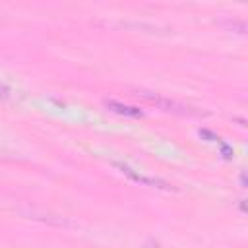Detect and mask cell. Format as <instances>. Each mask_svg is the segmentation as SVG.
Instances as JSON below:
<instances>
[{"instance_id": "6da1fadb", "label": "cell", "mask_w": 248, "mask_h": 248, "mask_svg": "<svg viewBox=\"0 0 248 248\" xmlns=\"http://www.w3.org/2000/svg\"><path fill=\"white\" fill-rule=\"evenodd\" d=\"M136 95H138L140 99H143L145 103H149V105H155L157 108H161V110H165V112L182 114V116H200V114H202L200 110H194L192 107H186V105H182V103H178V101H172V99H169V97H163V95H159V93H153V91L138 89V91H136Z\"/></svg>"}, {"instance_id": "7a4b0ae2", "label": "cell", "mask_w": 248, "mask_h": 248, "mask_svg": "<svg viewBox=\"0 0 248 248\" xmlns=\"http://www.w3.org/2000/svg\"><path fill=\"white\" fill-rule=\"evenodd\" d=\"M114 167H118L126 176H130L134 182H140V184H145V186H153V188H161V190H176V186L161 180V178H149V176H143V174H138L136 170H132L130 167L122 165V163H114Z\"/></svg>"}, {"instance_id": "3957f363", "label": "cell", "mask_w": 248, "mask_h": 248, "mask_svg": "<svg viewBox=\"0 0 248 248\" xmlns=\"http://www.w3.org/2000/svg\"><path fill=\"white\" fill-rule=\"evenodd\" d=\"M105 107L116 114H122V116H132V118H140L143 116V112L138 108V107H130V105H122L118 101H105Z\"/></svg>"}, {"instance_id": "277c9868", "label": "cell", "mask_w": 248, "mask_h": 248, "mask_svg": "<svg viewBox=\"0 0 248 248\" xmlns=\"http://www.w3.org/2000/svg\"><path fill=\"white\" fill-rule=\"evenodd\" d=\"M8 97H10V89L4 87V85H0V101H4V99H8Z\"/></svg>"}, {"instance_id": "5b68a950", "label": "cell", "mask_w": 248, "mask_h": 248, "mask_svg": "<svg viewBox=\"0 0 248 248\" xmlns=\"http://www.w3.org/2000/svg\"><path fill=\"white\" fill-rule=\"evenodd\" d=\"M240 184H242V188H246V174H244V170L240 172Z\"/></svg>"}]
</instances>
